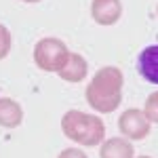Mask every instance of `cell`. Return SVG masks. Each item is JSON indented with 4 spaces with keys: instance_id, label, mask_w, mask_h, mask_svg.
I'll return each mask as SVG.
<instances>
[{
    "instance_id": "6da1fadb",
    "label": "cell",
    "mask_w": 158,
    "mask_h": 158,
    "mask_svg": "<svg viewBox=\"0 0 158 158\" xmlns=\"http://www.w3.org/2000/svg\"><path fill=\"white\" fill-rule=\"evenodd\" d=\"M122 85H124V76L118 68L114 65L101 68L85 91L86 103L99 114H110L118 110L122 101Z\"/></svg>"
},
{
    "instance_id": "7c38bea8",
    "label": "cell",
    "mask_w": 158,
    "mask_h": 158,
    "mask_svg": "<svg viewBox=\"0 0 158 158\" xmlns=\"http://www.w3.org/2000/svg\"><path fill=\"white\" fill-rule=\"evenodd\" d=\"M57 158H89V156L78 148H68V150H61Z\"/></svg>"
},
{
    "instance_id": "30bf717a",
    "label": "cell",
    "mask_w": 158,
    "mask_h": 158,
    "mask_svg": "<svg viewBox=\"0 0 158 158\" xmlns=\"http://www.w3.org/2000/svg\"><path fill=\"white\" fill-rule=\"evenodd\" d=\"M143 114L148 116V120H150V122H156V124H158V91H156V93H152V95L146 99Z\"/></svg>"
},
{
    "instance_id": "52a82bcc",
    "label": "cell",
    "mask_w": 158,
    "mask_h": 158,
    "mask_svg": "<svg viewBox=\"0 0 158 158\" xmlns=\"http://www.w3.org/2000/svg\"><path fill=\"white\" fill-rule=\"evenodd\" d=\"M57 74H59L65 82H80V80H85L86 74H89L86 59L82 57V55H78V53H70L68 63H65Z\"/></svg>"
},
{
    "instance_id": "5bb4252c",
    "label": "cell",
    "mask_w": 158,
    "mask_h": 158,
    "mask_svg": "<svg viewBox=\"0 0 158 158\" xmlns=\"http://www.w3.org/2000/svg\"><path fill=\"white\" fill-rule=\"evenodd\" d=\"M137 158H152V156H137Z\"/></svg>"
},
{
    "instance_id": "ba28073f",
    "label": "cell",
    "mask_w": 158,
    "mask_h": 158,
    "mask_svg": "<svg viewBox=\"0 0 158 158\" xmlns=\"http://www.w3.org/2000/svg\"><path fill=\"white\" fill-rule=\"evenodd\" d=\"M133 154H135V148L124 137H110L99 148L101 158H133Z\"/></svg>"
},
{
    "instance_id": "8992f818",
    "label": "cell",
    "mask_w": 158,
    "mask_h": 158,
    "mask_svg": "<svg viewBox=\"0 0 158 158\" xmlns=\"http://www.w3.org/2000/svg\"><path fill=\"white\" fill-rule=\"evenodd\" d=\"M137 72L141 74V78L158 85V44H150L139 53L137 59Z\"/></svg>"
},
{
    "instance_id": "277c9868",
    "label": "cell",
    "mask_w": 158,
    "mask_h": 158,
    "mask_svg": "<svg viewBox=\"0 0 158 158\" xmlns=\"http://www.w3.org/2000/svg\"><path fill=\"white\" fill-rule=\"evenodd\" d=\"M118 129H120V133L127 139L139 141V139H146L148 133H150V120H148V116L141 110L131 108V110H127L124 114H120Z\"/></svg>"
},
{
    "instance_id": "8fae6325",
    "label": "cell",
    "mask_w": 158,
    "mask_h": 158,
    "mask_svg": "<svg viewBox=\"0 0 158 158\" xmlns=\"http://www.w3.org/2000/svg\"><path fill=\"white\" fill-rule=\"evenodd\" d=\"M11 51V32L6 30V25L0 23V59H4Z\"/></svg>"
},
{
    "instance_id": "4fadbf2b",
    "label": "cell",
    "mask_w": 158,
    "mask_h": 158,
    "mask_svg": "<svg viewBox=\"0 0 158 158\" xmlns=\"http://www.w3.org/2000/svg\"><path fill=\"white\" fill-rule=\"evenodd\" d=\"M23 2H40V0H23Z\"/></svg>"
},
{
    "instance_id": "9c48e42d",
    "label": "cell",
    "mask_w": 158,
    "mask_h": 158,
    "mask_svg": "<svg viewBox=\"0 0 158 158\" xmlns=\"http://www.w3.org/2000/svg\"><path fill=\"white\" fill-rule=\"evenodd\" d=\"M23 122V110L21 106L9 97H0V127L4 129H17Z\"/></svg>"
},
{
    "instance_id": "3957f363",
    "label": "cell",
    "mask_w": 158,
    "mask_h": 158,
    "mask_svg": "<svg viewBox=\"0 0 158 158\" xmlns=\"http://www.w3.org/2000/svg\"><path fill=\"white\" fill-rule=\"evenodd\" d=\"M70 59V51L59 38H42L34 47V63L44 72H59Z\"/></svg>"
},
{
    "instance_id": "5b68a950",
    "label": "cell",
    "mask_w": 158,
    "mask_h": 158,
    "mask_svg": "<svg viewBox=\"0 0 158 158\" xmlns=\"http://www.w3.org/2000/svg\"><path fill=\"white\" fill-rule=\"evenodd\" d=\"M91 15L99 25H114L122 15V2L120 0H93Z\"/></svg>"
},
{
    "instance_id": "7a4b0ae2",
    "label": "cell",
    "mask_w": 158,
    "mask_h": 158,
    "mask_svg": "<svg viewBox=\"0 0 158 158\" xmlns=\"http://www.w3.org/2000/svg\"><path fill=\"white\" fill-rule=\"evenodd\" d=\"M61 131L65 133L68 139H72L74 143L93 148V146L103 143L106 124H103V120L99 116L85 114L80 110H70L61 118Z\"/></svg>"
}]
</instances>
